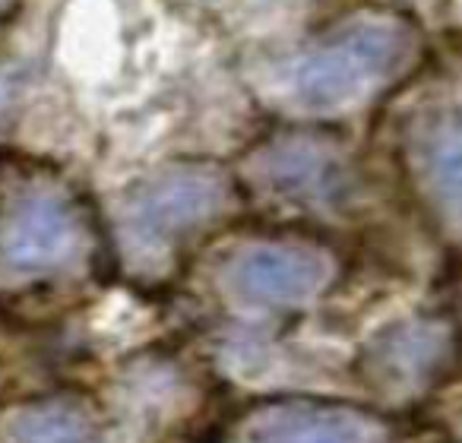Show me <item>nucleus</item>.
Here are the masks:
<instances>
[{"instance_id": "1", "label": "nucleus", "mask_w": 462, "mask_h": 443, "mask_svg": "<svg viewBox=\"0 0 462 443\" xmlns=\"http://www.w3.org/2000/svg\"><path fill=\"white\" fill-rule=\"evenodd\" d=\"M409 58L405 29L367 20L329 35L291 70V96L310 111H346L365 102Z\"/></svg>"}, {"instance_id": "2", "label": "nucleus", "mask_w": 462, "mask_h": 443, "mask_svg": "<svg viewBox=\"0 0 462 443\" xmlns=\"http://www.w3.org/2000/svg\"><path fill=\"white\" fill-rule=\"evenodd\" d=\"M83 212L54 180H26L0 203V272L45 279L83 257Z\"/></svg>"}, {"instance_id": "3", "label": "nucleus", "mask_w": 462, "mask_h": 443, "mask_svg": "<svg viewBox=\"0 0 462 443\" xmlns=\"http://www.w3.org/2000/svg\"><path fill=\"white\" fill-rule=\"evenodd\" d=\"M228 199V187L209 168H178L143 184L124 216L130 245L146 257H159L193 228L218 216Z\"/></svg>"}, {"instance_id": "4", "label": "nucleus", "mask_w": 462, "mask_h": 443, "mask_svg": "<svg viewBox=\"0 0 462 443\" xmlns=\"http://www.w3.org/2000/svg\"><path fill=\"white\" fill-rule=\"evenodd\" d=\"M329 279V260L308 247L260 245L238 254L225 270V285L254 308H301L320 295Z\"/></svg>"}, {"instance_id": "5", "label": "nucleus", "mask_w": 462, "mask_h": 443, "mask_svg": "<svg viewBox=\"0 0 462 443\" xmlns=\"http://www.w3.org/2000/svg\"><path fill=\"white\" fill-rule=\"evenodd\" d=\"M247 443H383V428L348 409L276 405L254 418Z\"/></svg>"}, {"instance_id": "6", "label": "nucleus", "mask_w": 462, "mask_h": 443, "mask_svg": "<svg viewBox=\"0 0 462 443\" xmlns=\"http://www.w3.org/2000/svg\"><path fill=\"white\" fill-rule=\"evenodd\" d=\"M443 336L430 327H402L383 336L377 346V380H390L383 386H415L437 365Z\"/></svg>"}, {"instance_id": "7", "label": "nucleus", "mask_w": 462, "mask_h": 443, "mask_svg": "<svg viewBox=\"0 0 462 443\" xmlns=\"http://www.w3.org/2000/svg\"><path fill=\"white\" fill-rule=\"evenodd\" d=\"M4 428L16 443H102L89 418L70 405H29L14 411Z\"/></svg>"}, {"instance_id": "8", "label": "nucleus", "mask_w": 462, "mask_h": 443, "mask_svg": "<svg viewBox=\"0 0 462 443\" xmlns=\"http://www.w3.org/2000/svg\"><path fill=\"white\" fill-rule=\"evenodd\" d=\"M329 152L308 146V143H285L270 159V178L276 187L298 197L320 199L327 193H336L339 165L327 159Z\"/></svg>"}]
</instances>
